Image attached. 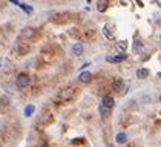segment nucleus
I'll return each instance as SVG.
<instances>
[{"instance_id":"1","label":"nucleus","mask_w":161,"mask_h":147,"mask_svg":"<svg viewBox=\"0 0 161 147\" xmlns=\"http://www.w3.org/2000/svg\"><path fill=\"white\" fill-rule=\"evenodd\" d=\"M75 95V88L74 86H68V88H65L58 92V98L62 100V101H68V100H72V97Z\"/></svg>"},{"instance_id":"2","label":"nucleus","mask_w":161,"mask_h":147,"mask_svg":"<svg viewBox=\"0 0 161 147\" xmlns=\"http://www.w3.org/2000/svg\"><path fill=\"white\" fill-rule=\"evenodd\" d=\"M29 81H31V78H29L28 74H20V75L17 77V80H16V86L18 89H25V88L29 86Z\"/></svg>"},{"instance_id":"3","label":"nucleus","mask_w":161,"mask_h":147,"mask_svg":"<svg viewBox=\"0 0 161 147\" xmlns=\"http://www.w3.org/2000/svg\"><path fill=\"white\" fill-rule=\"evenodd\" d=\"M35 34H37V31L34 28H25L22 31V37L26 38V40H34L35 38Z\"/></svg>"},{"instance_id":"4","label":"nucleus","mask_w":161,"mask_h":147,"mask_svg":"<svg viewBox=\"0 0 161 147\" xmlns=\"http://www.w3.org/2000/svg\"><path fill=\"white\" fill-rule=\"evenodd\" d=\"M106 60H107V63H121V61L126 60V55L124 54H121V55H107Z\"/></svg>"},{"instance_id":"5","label":"nucleus","mask_w":161,"mask_h":147,"mask_svg":"<svg viewBox=\"0 0 161 147\" xmlns=\"http://www.w3.org/2000/svg\"><path fill=\"white\" fill-rule=\"evenodd\" d=\"M52 20L55 23H66L69 20V16L66 14V12H60V14H57V16H54L52 17Z\"/></svg>"},{"instance_id":"6","label":"nucleus","mask_w":161,"mask_h":147,"mask_svg":"<svg viewBox=\"0 0 161 147\" xmlns=\"http://www.w3.org/2000/svg\"><path fill=\"white\" fill-rule=\"evenodd\" d=\"M123 88H124V81L121 78L113 80V83H112V89L113 90H115V92H123Z\"/></svg>"},{"instance_id":"7","label":"nucleus","mask_w":161,"mask_h":147,"mask_svg":"<svg viewBox=\"0 0 161 147\" xmlns=\"http://www.w3.org/2000/svg\"><path fill=\"white\" fill-rule=\"evenodd\" d=\"M101 106H104V107H107V109H111V110H112V107L115 106V101H113V98H112V97L106 95V97H103Z\"/></svg>"},{"instance_id":"8","label":"nucleus","mask_w":161,"mask_h":147,"mask_svg":"<svg viewBox=\"0 0 161 147\" xmlns=\"http://www.w3.org/2000/svg\"><path fill=\"white\" fill-rule=\"evenodd\" d=\"M83 52H84V48H83V45H82V43H75V45L72 46V54H74V55L82 57V55H83Z\"/></svg>"},{"instance_id":"9","label":"nucleus","mask_w":161,"mask_h":147,"mask_svg":"<svg viewBox=\"0 0 161 147\" xmlns=\"http://www.w3.org/2000/svg\"><path fill=\"white\" fill-rule=\"evenodd\" d=\"M78 80H80V83H91L92 81V74L91 72H82L78 75Z\"/></svg>"},{"instance_id":"10","label":"nucleus","mask_w":161,"mask_h":147,"mask_svg":"<svg viewBox=\"0 0 161 147\" xmlns=\"http://www.w3.org/2000/svg\"><path fill=\"white\" fill-rule=\"evenodd\" d=\"M12 3L14 5H18L20 8H22L26 14H32V12H34V8H32V6H29V5H25V3H20V2H14V0H12Z\"/></svg>"},{"instance_id":"11","label":"nucleus","mask_w":161,"mask_h":147,"mask_svg":"<svg viewBox=\"0 0 161 147\" xmlns=\"http://www.w3.org/2000/svg\"><path fill=\"white\" fill-rule=\"evenodd\" d=\"M149 69H146V68H141V69H138L137 71V78H140V80H144V78H147L149 77Z\"/></svg>"},{"instance_id":"12","label":"nucleus","mask_w":161,"mask_h":147,"mask_svg":"<svg viewBox=\"0 0 161 147\" xmlns=\"http://www.w3.org/2000/svg\"><path fill=\"white\" fill-rule=\"evenodd\" d=\"M115 141H117L118 144H126V143H127V135H126L124 132H120V133H117Z\"/></svg>"},{"instance_id":"13","label":"nucleus","mask_w":161,"mask_h":147,"mask_svg":"<svg viewBox=\"0 0 161 147\" xmlns=\"http://www.w3.org/2000/svg\"><path fill=\"white\" fill-rule=\"evenodd\" d=\"M103 32H104V35L107 37V40H111V42H113V40H115V34H112V32H111V25L104 26Z\"/></svg>"},{"instance_id":"14","label":"nucleus","mask_w":161,"mask_h":147,"mask_svg":"<svg viewBox=\"0 0 161 147\" xmlns=\"http://www.w3.org/2000/svg\"><path fill=\"white\" fill-rule=\"evenodd\" d=\"M34 110H35V106H34V104H28V106H26V107H25V112H23V115H25L26 118H29V117L32 115V113H34Z\"/></svg>"},{"instance_id":"15","label":"nucleus","mask_w":161,"mask_h":147,"mask_svg":"<svg viewBox=\"0 0 161 147\" xmlns=\"http://www.w3.org/2000/svg\"><path fill=\"white\" fill-rule=\"evenodd\" d=\"M115 46H117V49H118L120 52L127 51V40H121V42H117Z\"/></svg>"},{"instance_id":"16","label":"nucleus","mask_w":161,"mask_h":147,"mask_svg":"<svg viewBox=\"0 0 161 147\" xmlns=\"http://www.w3.org/2000/svg\"><path fill=\"white\" fill-rule=\"evenodd\" d=\"M100 112H101V117H103V118H107V117H111V109L104 107V106H101V107H100Z\"/></svg>"},{"instance_id":"17","label":"nucleus","mask_w":161,"mask_h":147,"mask_svg":"<svg viewBox=\"0 0 161 147\" xmlns=\"http://www.w3.org/2000/svg\"><path fill=\"white\" fill-rule=\"evenodd\" d=\"M97 8H98L100 12H104L107 9V2H98L97 3Z\"/></svg>"},{"instance_id":"18","label":"nucleus","mask_w":161,"mask_h":147,"mask_svg":"<svg viewBox=\"0 0 161 147\" xmlns=\"http://www.w3.org/2000/svg\"><path fill=\"white\" fill-rule=\"evenodd\" d=\"M141 46H143V43H141V40H135V43H133V51L135 52H140V49H141Z\"/></svg>"},{"instance_id":"19","label":"nucleus","mask_w":161,"mask_h":147,"mask_svg":"<svg viewBox=\"0 0 161 147\" xmlns=\"http://www.w3.org/2000/svg\"><path fill=\"white\" fill-rule=\"evenodd\" d=\"M17 49H18V54H20V55H23V54H26V52L29 51V48H28V46H18Z\"/></svg>"},{"instance_id":"20","label":"nucleus","mask_w":161,"mask_h":147,"mask_svg":"<svg viewBox=\"0 0 161 147\" xmlns=\"http://www.w3.org/2000/svg\"><path fill=\"white\" fill-rule=\"evenodd\" d=\"M84 143V139H72V144H82Z\"/></svg>"},{"instance_id":"21","label":"nucleus","mask_w":161,"mask_h":147,"mask_svg":"<svg viewBox=\"0 0 161 147\" xmlns=\"http://www.w3.org/2000/svg\"><path fill=\"white\" fill-rule=\"evenodd\" d=\"M158 6H160V8H161V0H158Z\"/></svg>"},{"instance_id":"22","label":"nucleus","mask_w":161,"mask_h":147,"mask_svg":"<svg viewBox=\"0 0 161 147\" xmlns=\"http://www.w3.org/2000/svg\"><path fill=\"white\" fill-rule=\"evenodd\" d=\"M129 147H135V144H129Z\"/></svg>"},{"instance_id":"23","label":"nucleus","mask_w":161,"mask_h":147,"mask_svg":"<svg viewBox=\"0 0 161 147\" xmlns=\"http://www.w3.org/2000/svg\"><path fill=\"white\" fill-rule=\"evenodd\" d=\"M158 77H160V78H161V72H160V74H158Z\"/></svg>"},{"instance_id":"24","label":"nucleus","mask_w":161,"mask_h":147,"mask_svg":"<svg viewBox=\"0 0 161 147\" xmlns=\"http://www.w3.org/2000/svg\"><path fill=\"white\" fill-rule=\"evenodd\" d=\"M160 101H161V95H160Z\"/></svg>"},{"instance_id":"25","label":"nucleus","mask_w":161,"mask_h":147,"mask_svg":"<svg viewBox=\"0 0 161 147\" xmlns=\"http://www.w3.org/2000/svg\"><path fill=\"white\" fill-rule=\"evenodd\" d=\"M160 40H161V37H160Z\"/></svg>"}]
</instances>
